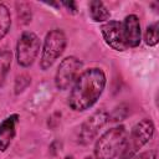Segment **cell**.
Returning a JSON list of instances; mask_svg holds the SVG:
<instances>
[{"mask_svg":"<svg viewBox=\"0 0 159 159\" xmlns=\"http://www.w3.org/2000/svg\"><path fill=\"white\" fill-rule=\"evenodd\" d=\"M107 86V76L99 67L83 70L71 87L67 104L73 112L91 109L101 98Z\"/></svg>","mask_w":159,"mask_h":159,"instance_id":"cell-1","label":"cell"},{"mask_svg":"<svg viewBox=\"0 0 159 159\" xmlns=\"http://www.w3.org/2000/svg\"><path fill=\"white\" fill-rule=\"evenodd\" d=\"M155 125L150 118H144L137 122L127 134L122 152L119 153V159H130L135 154L140 153V149L144 148L154 137Z\"/></svg>","mask_w":159,"mask_h":159,"instance_id":"cell-2","label":"cell"},{"mask_svg":"<svg viewBox=\"0 0 159 159\" xmlns=\"http://www.w3.org/2000/svg\"><path fill=\"white\" fill-rule=\"evenodd\" d=\"M127 129L123 124L114 125L107 129L97 138L93 148L94 159H116L124 145L127 138Z\"/></svg>","mask_w":159,"mask_h":159,"instance_id":"cell-3","label":"cell"},{"mask_svg":"<svg viewBox=\"0 0 159 159\" xmlns=\"http://www.w3.org/2000/svg\"><path fill=\"white\" fill-rule=\"evenodd\" d=\"M67 47V36L61 29L50 30L41 45L40 68L42 71L50 70L53 63L62 56Z\"/></svg>","mask_w":159,"mask_h":159,"instance_id":"cell-4","label":"cell"},{"mask_svg":"<svg viewBox=\"0 0 159 159\" xmlns=\"http://www.w3.org/2000/svg\"><path fill=\"white\" fill-rule=\"evenodd\" d=\"M41 50V40L34 31H24L15 46V60L22 68H29L36 61Z\"/></svg>","mask_w":159,"mask_h":159,"instance_id":"cell-5","label":"cell"},{"mask_svg":"<svg viewBox=\"0 0 159 159\" xmlns=\"http://www.w3.org/2000/svg\"><path fill=\"white\" fill-rule=\"evenodd\" d=\"M83 71V62L76 56L65 57L57 66L55 73V86L58 91H67L72 87L80 73Z\"/></svg>","mask_w":159,"mask_h":159,"instance_id":"cell-6","label":"cell"},{"mask_svg":"<svg viewBox=\"0 0 159 159\" xmlns=\"http://www.w3.org/2000/svg\"><path fill=\"white\" fill-rule=\"evenodd\" d=\"M109 122V113L104 109H98L87 117L80 125L77 133V143L80 145H88L97 139L102 128Z\"/></svg>","mask_w":159,"mask_h":159,"instance_id":"cell-7","label":"cell"},{"mask_svg":"<svg viewBox=\"0 0 159 159\" xmlns=\"http://www.w3.org/2000/svg\"><path fill=\"white\" fill-rule=\"evenodd\" d=\"M101 35L107 46L117 52H124L128 47L124 42L122 22L117 20H108L101 26Z\"/></svg>","mask_w":159,"mask_h":159,"instance_id":"cell-8","label":"cell"},{"mask_svg":"<svg viewBox=\"0 0 159 159\" xmlns=\"http://www.w3.org/2000/svg\"><path fill=\"white\" fill-rule=\"evenodd\" d=\"M122 29L127 47L130 48L138 47L142 42V26L138 15L135 14L127 15L122 22Z\"/></svg>","mask_w":159,"mask_h":159,"instance_id":"cell-9","label":"cell"},{"mask_svg":"<svg viewBox=\"0 0 159 159\" xmlns=\"http://www.w3.org/2000/svg\"><path fill=\"white\" fill-rule=\"evenodd\" d=\"M20 116L12 113L0 122V152H6L12 144L16 137V127L19 124Z\"/></svg>","mask_w":159,"mask_h":159,"instance_id":"cell-10","label":"cell"},{"mask_svg":"<svg viewBox=\"0 0 159 159\" xmlns=\"http://www.w3.org/2000/svg\"><path fill=\"white\" fill-rule=\"evenodd\" d=\"M88 12L94 22H107L111 19V11L107 9L103 1L92 0L88 2Z\"/></svg>","mask_w":159,"mask_h":159,"instance_id":"cell-11","label":"cell"},{"mask_svg":"<svg viewBox=\"0 0 159 159\" xmlns=\"http://www.w3.org/2000/svg\"><path fill=\"white\" fill-rule=\"evenodd\" d=\"M12 63V52L7 48L0 50V88L5 84L6 77L10 72Z\"/></svg>","mask_w":159,"mask_h":159,"instance_id":"cell-12","label":"cell"},{"mask_svg":"<svg viewBox=\"0 0 159 159\" xmlns=\"http://www.w3.org/2000/svg\"><path fill=\"white\" fill-rule=\"evenodd\" d=\"M11 29V14L9 7L0 2V41L4 40V37L9 34Z\"/></svg>","mask_w":159,"mask_h":159,"instance_id":"cell-13","label":"cell"},{"mask_svg":"<svg viewBox=\"0 0 159 159\" xmlns=\"http://www.w3.org/2000/svg\"><path fill=\"white\" fill-rule=\"evenodd\" d=\"M144 42L149 47H154L159 42V22L155 21L147 26L144 32Z\"/></svg>","mask_w":159,"mask_h":159,"instance_id":"cell-14","label":"cell"},{"mask_svg":"<svg viewBox=\"0 0 159 159\" xmlns=\"http://www.w3.org/2000/svg\"><path fill=\"white\" fill-rule=\"evenodd\" d=\"M15 6H16V14H17L19 22L21 25L30 24L31 22V19H32V11H31L30 4L29 2L20 1V2H16Z\"/></svg>","mask_w":159,"mask_h":159,"instance_id":"cell-15","label":"cell"},{"mask_svg":"<svg viewBox=\"0 0 159 159\" xmlns=\"http://www.w3.org/2000/svg\"><path fill=\"white\" fill-rule=\"evenodd\" d=\"M31 84V76L27 73H20L16 76L14 82V93L20 94L22 93Z\"/></svg>","mask_w":159,"mask_h":159,"instance_id":"cell-16","label":"cell"},{"mask_svg":"<svg viewBox=\"0 0 159 159\" xmlns=\"http://www.w3.org/2000/svg\"><path fill=\"white\" fill-rule=\"evenodd\" d=\"M130 159H157V150L155 149L145 150V152H142V153L135 154Z\"/></svg>","mask_w":159,"mask_h":159,"instance_id":"cell-17","label":"cell"},{"mask_svg":"<svg viewBox=\"0 0 159 159\" xmlns=\"http://www.w3.org/2000/svg\"><path fill=\"white\" fill-rule=\"evenodd\" d=\"M70 14L72 15H76L78 12V7H77V2L73 1V0H70V1H61L60 2Z\"/></svg>","mask_w":159,"mask_h":159,"instance_id":"cell-18","label":"cell"},{"mask_svg":"<svg viewBox=\"0 0 159 159\" xmlns=\"http://www.w3.org/2000/svg\"><path fill=\"white\" fill-rule=\"evenodd\" d=\"M63 159H75V158H73V155H66Z\"/></svg>","mask_w":159,"mask_h":159,"instance_id":"cell-19","label":"cell"},{"mask_svg":"<svg viewBox=\"0 0 159 159\" xmlns=\"http://www.w3.org/2000/svg\"><path fill=\"white\" fill-rule=\"evenodd\" d=\"M83 159H94V158H93V155H88V157H86V158H83Z\"/></svg>","mask_w":159,"mask_h":159,"instance_id":"cell-20","label":"cell"}]
</instances>
